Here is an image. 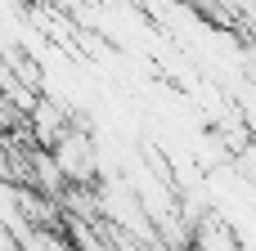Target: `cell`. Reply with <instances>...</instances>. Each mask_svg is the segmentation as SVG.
Returning <instances> with one entry per match:
<instances>
[{"mask_svg": "<svg viewBox=\"0 0 256 251\" xmlns=\"http://www.w3.org/2000/svg\"><path fill=\"white\" fill-rule=\"evenodd\" d=\"M50 153H54L58 175H63V180H72V184H90V180H94V171H99V162H94V144H90V135H86V130H76V126H68Z\"/></svg>", "mask_w": 256, "mask_h": 251, "instance_id": "6da1fadb", "label": "cell"}]
</instances>
